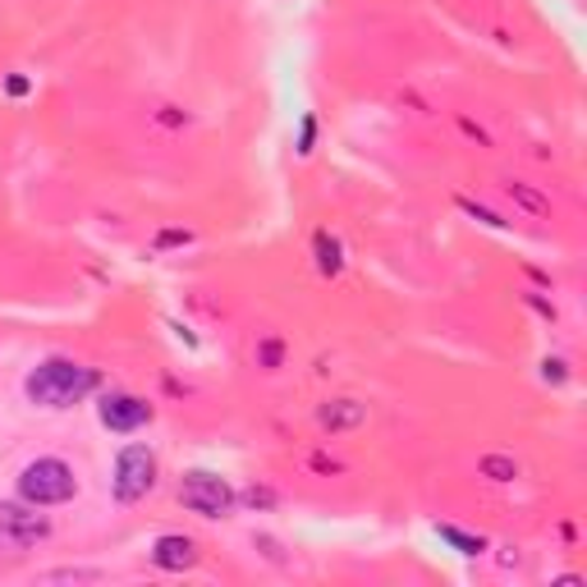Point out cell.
Masks as SVG:
<instances>
[{"label": "cell", "mask_w": 587, "mask_h": 587, "mask_svg": "<svg viewBox=\"0 0 587 587\" xmlns=\"http://www.w3.org/2000/svg\"><path fill=\"white\" fill-rule=\"evenodd\" d=\"M23 391H29V399L42 404V408H74L79 399H88L97 391V372L74 363V359H46L29 372Z\"/></svg>", "instance_id": "obj_1"}, {"label": "cell", "mask_w": 587, "mask_h": 587, "mask_svg": "<svg viewBox=\"0 0 587 587\" xmlns=\"http://www.w3.org/2000/svg\"><path fill=\"white\" fill-rule=\"evenodd\" d=\"M74 492H79V482H74V469L65 459H33V464L19 473V496L33 509L65 505V500H74Z\"/></svg>", "instance_id": "obj_2"}, {"label": "cell", "mask_w": 587, "mask_h": 587, "mask_svg": "<svg viewBox=\"0 0 587 587\" xmlns=\"http://www.w3.org/2000/svg\"><path fill=\"white\" fill-rule=\"evenodd\" d=\"M115 500L134 505L143 500L151 487H157V454H151L147 445H124L120 459H115Z\"/></svg>", "instance_id": "obj_3"}, {"label": "cell", "mask_w": 587, "mask_h": 587, "mask_svg": "<svg viewBox=\"0 0 587 587\" xmlns=\"http://www.w3.org/2000/svg\"><path fill=\"white\" fill-rule=\"evenodd\" d=\"M180 500L193 509V515H202V519H225L229 509H235V492H229V482L216 477V473H202V469L184 473Z\"/></svg>", "instance_id": "obj_4"}, {"label": "cell", "mask_w": 587, "mask_h": 587, "mask_svg": "<svg viewBox=\"0 0 587 587\" xmlns=\"http://www.w3.org/2000/svg\"><path fill=\"white\" fill-rule=\"evenodd\" d=\"M97 414H101V427H111V431H138L143 422H151V404L138 399V395L111 391L106 399L97 404Z\"/></svg>", "instance_id": "obj_5"}, {"label": "cell", "mask_w": 587, "mask_h": 587, "mask_svg": "<svg viewBox=\"0 0 587 587\" xmlns=\"http://www.w3.org/2000/svg\"><path fill=\"white\" fill-rule=\"evenodd\" d=\"M151 565L157 569H170V574H184L197 565V546L193 538H180V532H166V538L151 542Z\"/></svg>", "instance_id": "obj_6"}, {"label": "cell", "mask_w": 587, "mask_h": 587, "mask_svg": "<svg viewBox=\"0 0 587 587\" xmlns=\"http://www.w3.org/2000/svg\"><path fill=\"white\" fill-rule=\"evenodd\" d=\"M0 532L14 538V542H37V538H46V532H50V523L42 515H33V505L23 509V505H5V500H0Z\"/></svg>", "instance_id": "obj_7"}, {"label": "cell", "mask_w": 587, "mask_h": 587, "mask_svg": "<svg viewBox=\"0 0 587 587\" xmlns=\"http://www.w3.org/2000/svg\"><path fill=\"white\" fill-rule=\"evenodd\" d=\"M317 422H321L326 431H349V427H363V422H368V408H363L359 399H336V404L321 408Z\"/></svg>", "instance_id": "obj_8"}, {"label": "cell", "mask_w": 587, "mask_h": 587, "mask_svg": "<svg viewBox=\"0 0 587 587\" xmlns=\"http://www.w3.org/2000/svg\"><path fill=\"white\" fill-rule=\"evenodd\" d=\"M437 532H441V542L454 546L459 555H482V551H487V542L473 538V532H464V528H454V523H441Z\"/></svg>", "instance_id": "obj_9"}, {"label": "cell", "mask_w": 587, "mask_h": 587, "mask_svg": "<svg viewBox=\"0 0 587 587\" xmlns=\"http://www.w3.org/2000/svg\"><path fill=\"white\" fill-rule=\"evenodd\" d=\"M313 248H317V267L326 271V275H340V267H345V258H340V239H330L326 229L313 239Z\"/></svg>", "instance_id": "obj_10"}, {"label": "cell", "mask_w": 587, "mask_h": 587, "mask_svg": "<svg viewBox=\"0 0 587 587\" xmlns=\"http://www.w3.org/2000/svg\"><path fill=\"white\" fill-rule=\"evenodd\" d=\"M482 477H492V482H515V477H519V464H515V459H505V454H487V459H482Z\"/></svg>", "instance_id": "obj_11"}, {"label": "cell", "mask_w": 587, "mask_h": 587, "mask_svg": "<svg viewBox=\"0 0 587 587\" xmlns=\"http://www.w3.org/2000/svg\"><path fill=\"white\" fill-rule=\"evenodd\" d=\"M509 197L523 202V207H528V212H538V216H546V212H551V202H546L542 193H532L528 184H509Z\"/></svg>", "instance_id": "obj_12"}, {"label": "cell", "mask_w": 587, "mask_h": 587, "mask_svg": "<svg viewBox=\"0 0 587 587\" xmlns=\"http://www.w3.org/2000/svg\"><path fill=\"white\" fill-rule=\"evenodd\" d=\"M459 207H464L469 216H477L482 225H492V229H505V225H509V221H500L496 212H487V207H477V202H469V197H459Z\"/></svg>", "instance_id": "obj_13"}, {"label": "cell", "mask_w": 587, "mask_h": 587, "mask_svg": "<svg viewBox=\"0 0 587 587\" xmlns=\"http://www.w3.org/2000/svg\"><path fill=\"white\" fill-rule=\"evenodd\" d=\"M313 134H317V120L308 115L303 120V129H298V151H313Z\"/></svg>", "instance_id": "obj_14"}, {"label": "cell", "mask_w": 587, "mask_h": 587, "mask_svg": "<svg viewBox=\"0 0 587 587\" xmlns=\"http://www.w3.org/2000/svg\"><path fill=\"white\" fill-rule=\"evenodd\" d=\"M542 368H546V372H542L546 381H565V363H560V359H546Z\"/></svg>", "instance_id": "obj_15"}, {"label": "cell", "mask_w": 587, "mask_h": 587, "mask_svg": "<svg viewBox=\"0 0 587 587\" xmlns=\"http://www.w3.org/2000/svg\"><path fill=\"white\" fill-rule=\"evenodd\" d=\"M262 363H267V368L280 363V345H262Z\"/></svg>", "instance_id": "obj_16"}, {"label": "cell", "mask_w": 587, "mask_h": 587, "mask_svg": "<svg viewBox=\"0 0 587 587\" xmlns=\"http://www.w3.org/2000/svg\"><path fill=\"white\" fill-rule=\"evenodd\" d=\"M248 505H271V492H258V487H252V492H248Z\"/></svg>", "instance_id": "obj_17"}]
</instances>
